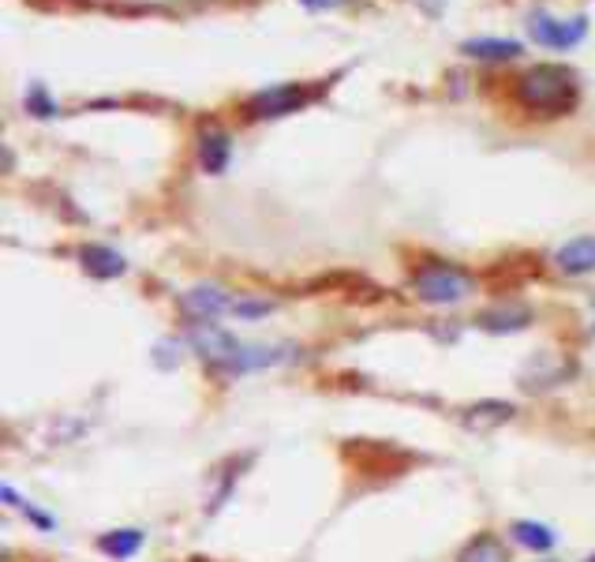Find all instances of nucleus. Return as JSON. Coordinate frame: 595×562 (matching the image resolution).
Wrapping results in <instances>:
<instances>
[{
	"mask_svg": "<svg viewBox=\"0 0 595 562\" xmlns=\"http://www.w3.org/2000/svg\"><path fill=\"white\" fill-rule=\"evenodd\" d=\"M509 532H514L517 543H525V548H532V551H551L554 540H558L543 521H514V529Z\"/></svg>",
	"mask_w": 595,
	"mask_h": 562,
	"instance_id": "nucleus-17",
	"label": "nucleus"
},
{
	"mask_svg": "<svg viewBox=\"0 0 595 562\" xmlns=\"http://www.w3.org/2000/svg\"><path fill=\"white\" fill-rule=\"evenodd\" d=\"M23 514H26V518H31L34 525H38V529H53V518H49V514H42V510H34V506H31V503H26V506H23Z\"/></svg>",
	"mask_w": 595,
	"mask_h": 562,
	"instance_id": "nucleus-20",
	"label": "nucleus"
},
{
	"mask_svg": "<svg viewBox=\"0 0 595 562\" xmlns=\"http://www.w3.org/2000/svg\"><path fill=\"white\" fill-rule=\"evenodd\" d=\"M180 307H184V315L191 323H210V319H217V315L233 312L236 296H228L225 289H217V285H195L180 296Z\"/></svg>",
	"mask_w": 595,
	"mask_h": 562,
	"instance_id": "nucleus-6",
	"label": "nucleus"
},
{
	"mask_svg": "<svg viewBox=\"0 0 595 562\" xmlns=\"http://www.w3.org/2000/svg\"><path fill=\"white\" fill-rule=\"evenodd\" d=\"M311 102V94L300 83H278L267 87L259 94H251L244 102V116L247 121H273V116H289L296 109H304Z\"/></svg>",
	"mask_w": 595,
	"mask_h": 562,
	"instance_id": "nucleus-4",
	"label": "nucleus"
},
{
	"mask_svg": "<svg viewBox=\"0 0 595 562\" xmlns=\"http://www.w3.org/2000/svg\"><path fill=\"white\" fill-rule=\"evenodd\" d=\"M79 262L90 278H121L127 270V262L121 251H113L109 244H82L79 248Z\"/></svg>",
	"mask_w": 595,
	"mask_h": 562,
	"instance_id": "nucleus-10",
	"label": "nucleus"
},
{
	"mask_svg": "<svg viewBox=\"0 0 595 562\" xmlns=\"http://www.w3.org/2000/svg\"><path fill=\"white\" fill-rule=\"evenodd\" d=\"M514 413L517 409L509 402H480V405H472V409H469L464 424L475 428V431H487V428H498V424H506Z\"/></svg>",
	"mask_w": 595,
	"mask_h": 562,
	"instance_id": "nucleus-16",
	"label": "nucleus"
},
{
	"mask_svg": "<svg viewBox=\"0 0 595 562\" xmlns=\"http://www.w3.org/2000/svg\"><path fill=\"white\" fill-rule=\"evenodd\" d=\"M188 341H191V349H195L214 371H222V375H228L236 352H240V346H244V341H236L233 334L222 330L214 319H210V323H191L188 326Z\"/></svg>",
	"mask_w": 595,
	"mask_h": 562,
	"instance_id": "nucleus-3",
	"label": "nucleus"
},
{
	"mask_svg": "<svg viewBox=\"0 0 595 562\" xmlns=\"http://www.w3.org/2000/svg\"><path fill=\"white\" fill-rule=\"evenodd\" d=\"M412 293H416L424 304L450 307V304L469 301V296L475 293V278L469 274V270L453 267V262L424 259V262L412 267Z\"/></svg>",
	"mask_w": 595,
	"mask_h": 562,
	"instance_id": "nucleus-2",
	"label": "nucleus"
},
{
	"mask_svg": "<svg viewBox=\"0 0 595 562\" xmlns=\"http://www.w3.org/2000/svg\"><path fill=\"white\" fill-rule=\"evenodd\" d=\"M304 8H311V12H329V8H341L345 0H300Z\"/></svg>",
	"mask_w": 595,
	"mask_h": 562,
	"instance_id": "nucleus-21",
	"label": "nucleus"
},
{
	"mask_svg": "<svg viewBox=\"0 0 595 562\" xmlns=\"http://www.w3.org/2000/svg\"><path fill=\"white\" fill-rule=\"evenodd\" d=\"M228 158H233V139H228V132L217 128V124H206V128L199 132V166H203V173L222 177L228 169Z\"/></svg>",
	"mask_w": 595,
	"mask_h": 562,
	"instance_id": "nucleus-7",
	"label": "nucleus"
},
{
	"mask_svg": "<svg viewBox=\"0 0 595 562\" xmlns=\"http://www.w3.org/2000/svg\"><path fill=\"white\" fill-rule=\"evenodd\" d=\"M461 53L472 60H514L525 53V45L514 38H469L461 42Z\"/></svg>",
	"mask_w": 595,
	"mask_h": 562,
	"instance_id": "nucleus-11",
	"label": "nucleus"
},
{
	"mask_svg": "<svg viewBox=\"0 0 595 562\" xmlns=\"http://www.w3.org/2000/svg\"><path fill=\"white\" fill-rule=\"evenodd\" d=\"M514 94L528 113L565 116L576 109L581 83H576L573 71L562 65H536V68H528L525 76L514 79Z\"/></svg>",
	"mask_w": 595,
	"mask_h": 562,
	"instance_id": "nucleus-1",
	"label": "nucleus"
},
{
	"mask_svg": "<svg viewBox=\"0 0 595 562\" xmlns=\"http://www.w3.org/2000/svg\"><path fill=\"white\" fill-rule=\"evenodd\" d=\"M285 360H296V346H240L228 375H247V371L285 364Z\"/></svg>",
	"mask_w": 595,
	"mask_h": 562,
	"instance_id": "nucleus-8",
	"label": "nucleus"
},
{
	"mask_svg": "<svg viewBox=\"0 0 595 562\" xmlns=\"http://www.w3.org/2000/svg\"><path fill=\"white\" fill-rule=\"evenodd\" d=\"M483 330H494V334H514V330H525L528 323H532V312L528 307H491V312H483L480 319Z\"/></svg>",
	"mask_w": 595,
	"mask_h": 562,
	"instance_id": "nucleus-13",
	"label": "nucleus"
},
{
	"mask_svg": "<svg viewBox=\"0 0 595 562\" xmlns=\"http://www.w3.org/2000/svg\"><path fill=\"white\" fill-rule=\"evenodd\" d=\"M146 543V532L143 529H116V532H105V537H98V548L105 551L109 559H132L135 551H139Z\"/></svg>",
	"mask_w": 595,
	"mask_h": 562,
	"instance_id": "nucleus-15",
	"label": "nucleus"
},
{
	"mask_svg": "<svg viewBox=\"0 0 595 562\" xmlns=\"http://www.w3.org/2000/svg\"><path fill=\"white\" fill-rule=\"evenodd\" d=\"M26 109H31L34 116H42V121H45V116H57V102H53V98L45 94L42 83L31 87V94H26Z\"/></svg>",
	"mask_w": 595,
	"mask_h": 562,
	"instance_id": "nucleus-18",
	"label": "nucleus"
},
{
	"mask_svg": "<svg viewBox=\"0 0 595 562\" xmlns=\"http://www.w3.org/2000/svg\"><path fill=\"white\" fill-rule=\"evenodd\" d=\"M457 562H509V551L494 532H480V537H472L464 543Z\"/></svg>",
	"mask_w": 595,
	"mask_h": 562,
	"instance_id": "nucleus-14",
	"label": "nucleus"
},
{
	"mask_svg": "<svg viewBox=\"0 0 595 562\" xmlns=\"http://www.w3.org/2000/svg\"><path fill=\"white\" fill-rule=\"evenodd\" d=\"M273 307H278L273 301H236L233 315H240V319H262V315H270Z\"/></svg>",
	"mask_w": 595,
	"mask_h": 562,
	"instance_id": "nucleus-19",
	"label": "nucleus"
},
{
	"mask_svg": "<svg viewBox=\"0 0 595 562\" xmlns=\"http://www.w3.org/2000/svg\"><path fill=\"white\" fill-rule=\"evenodd\" d=\"M528 34L532 42L547 45V49H573L588 38V15H573V20H554L547 12H532L528 15Z\"/></svg>",
	"mask_w": 595,
	"mask_h": 562,
	"instance_id": "nucleus-5",
	"label": "nucleus"
},
{
	"mask_svg": "<svg viewBox=\"0 0 595 562\" xmlns=\"http://www.w3.org/2000/svg\"><path fill=\"white\" fill-rule=\"evenodd\" d=\"M554 267L562 270V274H592L595 270V237H573L565 240L562 248L554 251Z\"/></svg>",
	"mask_w": 595,
	"mask_h": 562,
	"instance_id": "nucleus-9",
	"label": "nucleus"
},
{
	"mask_svg": "<svg viewBox=\"0 0 595 562\" xmlns=\"http://www.w3.org/2000/svg\"><path fill=\"white\" fill-rule=\"evenodd\" d=\"M573 368H562V357H536L528 371L520 375V386L528 390H547V386H558Z\"/></svg>",
	"mask_w": 595,
	"mask_h": 562,
	"instance_id": "nucleus-12",
	"label": "nucleus"
}]
</instances>
